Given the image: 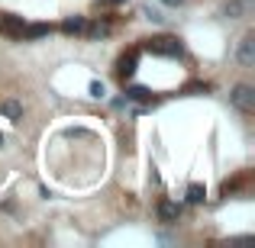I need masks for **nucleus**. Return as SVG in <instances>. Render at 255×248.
Instances as JSON below:
<instances>
[{"mask_svg":"<svg viewBox=\"0 0 255 248\" xmlns=\"http://www.w3.org/2000/svg\"><path fill=\"white\" fill-rule=\"evenodd\" d=\"M230 100H233V106H236V110L255 113V87H249V84H236V87L230 90Z\"/></svg>","mask_w":255,"mask_h":248,"instance_id":"obj_1","label":"nucleus"},{"mask_svg":"<svg viewBox=\"0 0 255 248\" xmlns=\"http://www.w3.org/2000/svg\"><path fill=\"white\" fill-rule=\"evenodd\" d=\"M239 62H243L246 68H252V65H255V32H249V36L239 42Z\"/></svg>","mask_w":255,"mask_h":248,"instance_id":"obj_2","label":"nucleus"},{"mask_svg":"<svg viewBox=\"0 0 255 248\" xmlns=\"http://www.w3.org/2000/svg\"><path fill=\"white\" fill-rule=\"evenodd\" d=\"M178 216H181L178 203H171V200H162V203H158V219H162V223H178Z\"/></svg>","mask_w":255,"mask_h":248,"instance_id":"obj_3","label":"nucleus"},{"mask_svg":"<svg viewBox=\"0 0 255 248\" xmlns=\"http://www.w3.org/2000/svg\"><path fill=\"white\" fill-rule=\"evenodd\" d=\"M0 113H3L6 119H19L23 116V103H19L16 97H6L3 103H0Z\"/></svg>","mask_w":255,"mask_h":248,"instance_id":"obj_4","label":"nucleus"},{"mask_svg":"<svg viewBox=\"0 0 255 248\" xmlns=\"http://www.w3.org/2000/svg\"><path fill=\"white\" fill-rule=\"evenodd\" d=\"M152 49L165 52V55H178L181 45H178V39H152Z\"/></svg>","mask_w":255,"mask_h":248,"instance_id":"obj_5","label":"nucleus"},{"mask_svg":"<svg viewBox=\"0 0 255 248\" xmlns=\"http://www.w3.org/2000/svg\"><path fill=\"white\" fill-rule=\"evenodd\" d=\"M249 3H252V0H230V3L223 6V13H226L230 19H236V16H243V13L249 10Z\"/></svg>","mask_w":255,"mask_h":248,"instance_id":"obj_6","label":"nucleus"},{"mask_svg":"<svg viewBox=\"0 0 255 248\" xmlns=\"http://www.w3.org/2000/svg\"><path fill=\"white\" fill-rule=\"evenodd\" d=\"M52 26L49 23H36V26H23V36L19 39H39V36H49Z\"/></svg>","mask_w":255,"mask_h":248,"instance_id":"obj_7","label":"nucleus"},{"mask_svg":"<svg viewBox=\"0 0 255 248\" xmlns=\"http://www.w3.org/2000/svg\"><path fill=\"white\" fill-rule=\"evenodd\" d=\"M204 200H207L204 184H191L187 187V203H204Z\"/></svg>","mask_w":255,"mask_h":248,"instance_id":"obj_8","label":"nucleus"},{"mask_svg":"<svg viewBox=\"0 0 255 248\" xmlns=\"http://www.w3.org/2000/svg\"><path fill=\"white\" fill-rule=\"evenodd\" d=\"M62 29L68 32V36H71V32H84V16H75V19H65V23H62Z\"/></svg>","mask_w":255,"mask_h":248,"instance_id":"obj_9","label":"nucleus"},{"mask_svg":"<svg viewBox=\"0 0 255 248\" xmlns=\"http://www.w3.org/2000/svg\"><path fill=\"white\" fill-rule=\"evenodd\" d=\"M104 93H107V87H104V84H100V81H91V97H97V100H100Z\"/></svg>","mask_w":255,"mask_h":248,"instance_id":"obj_10","label":"nucleus"},{"mask_svg":"<svg viewBox=\"0 0 255 248\" xmlns=\"http://www.w3.org/2000/svg\"><path fill=\"white\" fill-rule=\"evenodd\" d=\"M162 3H165V6H181L184 0H162Z\"/></svg>","mask_w":255,"mask_h":248,"instance_id":"obj_11","label":"nucleus"},{"mask_svg":"<svg viewBox=\"0 0 255 248\" xmlns=\"http://www.w3.org/2000/svg\"><path fill=\"white\" fill-rule=\"evenodd\" d=\"M110 3H126V0H110Z\"/></svg>","mask_w":255,"mask_h":248,"instance_id":"obj_12","label":"nucleus"},{"mask_svg":"<svg viewBox=\"0 0 255 248\" xmlns=\"http://www.w3.org/2000/svg\"><path fill=\"white\" fill-rule=\"evenodd\" d=\"M0 145H3V136H0Z\"/></svg>","mask_w":255,"mask_h":248,"instance_id":"obj_13","label":"nucleus"}]
</instances>
